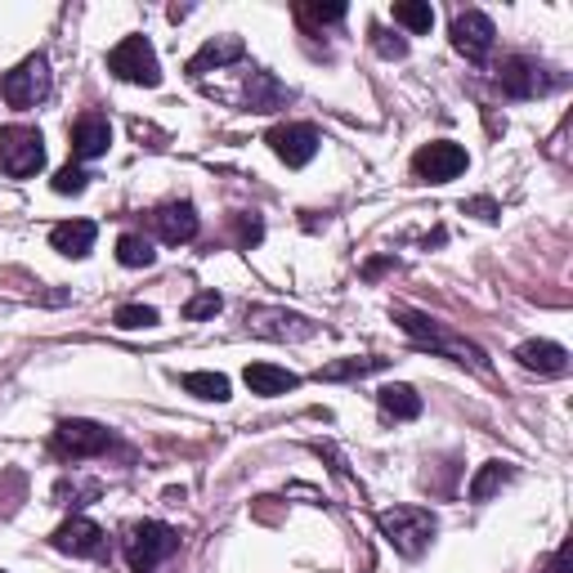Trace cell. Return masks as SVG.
<instances>
[{"instance_id":"1","label":"cell","mask_w":573,"mask_h":573,"mask_svg":"<svg viewBox=\"0 0 573 573\" xmlns=\"http://www.w3.org/2000/svg\"><path fill=\"white\" fill-rule=\"evenodd\" d=\"M395 318H399V327L408 331V337H412L417 346L440 350V354H448L453 363H466V367H475V372H489L484 350H480V346H470L466 337H457V331L444 327L440 318H430V314H421V309H408V305H399Z\"/></svg>"},{"instance_id":"2","label":"cell","mask_w":573,"mask_h":573,"mask_svg":"<svg viewBox=\"0 0 573 573\" xmlns=\"http://www.w3.org/2000/svg\"><path fill=\"white\" fill-rule=\"evenodd\" d=\"M376 524H381V538H386L399 556H408V560H417L425 547H430V538H435V515H430L425 506H395V511H381L376 515Z\"/></svg>"},{"instance_id":"3","label":"cell","mask_w":573,"mask_h":573,"mask_svg":"<svg viewBox=\"0 0 573 573\" xmlns=\"http://www.w3.org/2000/svg\"><path fill=\"white\" fill-rule=\"evenodd\" d=\"M179 551V534L162 519H143V524H130L126 534V560L135 573H153L162 560H171Z\"/></svg>"},{"instance_id":"4","label":"cell","mask_w":573,"mask_h":573,"mask_svg":"<svg viewBox=\"0 0 573 573\" xmlns=\"http://www.w3.org/2000/svg\"><path fill=\"white\" fill-rule=\"evenodd\" d=\"M45 166V139L36 126H5L0 130V171L10 179H27Z\"/></svg>"},{"instance_id":"5","label":"cell","mask_w":573,"mask_h":573,"mask_svg":"<svg viewBox=\"0 0 573 573\" xmlns=\"http://www.w3.org/2000/svg\"><path fill=\"white\" fill-rule=\"evenodd\" d=\"M108 72L117 81H130V85H157L162 81V63H157L153 40L149 36H126L121 45H113Z\"/></svg>"},{"instance_id":"6","label":"cell","mask_w":573,"mask_h":573,"mask_svg":"<svg viewBox=\"0 0 573 573\" xmlns=\"http://www.w3.org/2000/svg\"><path fill=\"white\" fill-rule=\"evenodd\" d=\"M498 85H502V94H511V100H538V94H551L560 85V77L529 55H511L498 68Z\"/></svg>"},{"instance_id":"7","label":"cell","mask_w":573,"mask_h":573,"mask_svg":"<svg viewBox=\"0 0 573 573\" xmlns=\"http://www.w3.org/2000/svg\"><path fill=\"white\" fill-rule=\"evenodd\" d=\"M0 94H5L10 108H36L45 94H50V59H45V55H27L14 72H5Z\"/></svg>"},{"instance_id":"8","label":"cell","mask_w":573,"mask_h":573,"mask_svg":"<svg viewBox=\"0 0 573 573\" xmlns=\"http://www.w3.org/2000/svg\"><path fill=\"white\" fill-rule=\"evenodd\" d=\"M113 444V435L100 425V421H85V417H72V421H59L55 425V457L63 461H81V457H100L104 448Z\"/></svg>"},{"instance_id":"9","label":"cell","mask_w":573,"mask_h":573,"mask_svg":"<svg viewBox=\"0 0 573 573\" xmlns=\"http://www.w3.org/2000/svg\"><path fill=\"white\" fill-rule=\"evenodd\" d=\"M247 327H252V337H265V341H309V337H318V323H309L305 314H292V309H278V305L247 309Z\"/></svg>"},{"instance_id":"10","label":"cell","mask_w":573,"mask_h":573,"mask_svg":"<svg viewBox=\"0 0 573 573\" xmlns=\"http://www.w3.org/2000/svg\"><path fill=\"white\" fill-rule=\"evenodd\" d=\"M466 166H470V157H466L461 143H453V139L425 143V149L412 157V175L425 179V184H448V179H457Z\"/></svg>"},{"instance_id":"11","label":"cell","mask_w":573,"mask_h":573,"mask_svg":"<svg viewBox=\"0 0 573 573\" xmlns=\"http://www.w3.org/2000/svg\"><path fill=\"white\" fill-rule=\"evenodd\" d=\"M269 149L286 162V166H309L323 149V135L309 126V121H286V126H273L269 130Z\"/></svg>"},{"instance_id":"12","label":"cell","mask_w":573,"mask_h":573,"mask_svg":"<svg viewBox=\"0 0 573 573\" xmlns=\"http://www.w3.org/2000/svg\"><path fill=\"white\" fill-rule=\"evenodd\" d=\"M493 40H498V27H493L489 14L466 10V14L453 19V50L466 55L470 63H484L493 55Z\"/></svg>"},{"instance_id":"13","label":"cell","mask_w":573,"mask_h":573,"mask_svg":"<svg viewBox=\"0 0 573 573\" xmlns=\"http://www.w3.org/2000/svg\"><path fill=\"white\" fill-rule=\"evenodd\" d=\"M50 542H55V551H63V556H81V560H100V556L108 551V534H104L94 519H85V515L63 519Z\"/></svg>"},{"instance_id":"14","label":"cell","mask_w":573,"mask_h":573,"mask_svg":"<svg viewBox=\"0 0 573 573\" xmlns=\"http://www.w3.org/2000/svg\"><path fill=\"white\" fill-rule=\"evenodd\" d=\"M153 229H157L162 243H171V247L194 243V237H198V211H194V202H166V207H157L153 211Z\"/></svg>"},{"instance_id":"15","label":"cell","mask_w":573,"mask_h":573,"mask_svg":"<svg viewBox=\"0 0 573 573\" xmlns=\"http://www.w3.org/2000/svg\"><path fill=\"white\" fill-rule=\"evenodd\" d=\"M108 143H113V126H108V117H100V113L77 117V126H72V157H77V162L104 157V153H108Z\"/></svg>"},{"instance_id":"16","label":"cell","mask_w":573,"mask_h":573,"mask_svg":"<svg viewBox=\"0 0 573 573\" xmlns=\"http://www.w3.org/2000/svg\"><path fill=\"white\" fill-rule=\"evenodd\" d=\"M515 363L524 372H538V376H564L569 372V350L556 341H524L515 350Z\"/></svg>"},{"instance_id":"17","label":"cell","mask_w":573,"mask_h":573,"mask_svg":"<svg viewBox=\"0 0 573 573\" xmlns=\"http://www.w3.org/2000/svg\"><path fill=\"white\" fill-rule=\"evenodd\" d=\"M247 55V45H243V36H215V40H207L202 50L188 59V77H207L211 68H224V63H237Z\"/></svg>"},{"instance_id":"18","label":"cell","mask_w":573,"mask_h":573,"mask_svg":"<svg viewBox=\"0 0 573 573\" xmlns=\"http://www.w3.org/2000/svg\"><path fill=\"white\" fill-rule=\"evenodd\" d=\"M243 381H247V390L260 395V399H278V395H286V390H296V386H301V376H296V372L273 367V363H252V367L243 372Z\"/></svg>"},{"instance_id":"19","label":"cell","mask_w":573,"mask_h":573,"mask_svg":"<svg viewBox=\"0 0 573 573\" xmlns=\"http://www.w3.org/2000/svg\"><path fill=\"white\" fill-rule=\"evenodd\" d=\"M94 237H100V229H94L90 220H68V224H55L50 229V247L68 260H85L90 247H94Z\"/></svg>"},{"instance_id":"20","label":"cell","mask_w":573,"mask_h":573,"mask_svg":"<svg viewBox=\"0 0 573 573\" xmlns=\"http://www.w3.org/2000/svg\"><path fill=\"white\" fill-rule=\"evenodd\" d=\"M286 100H292V94L273 81V72H252V81H247V108L252 113H273Z\"/></svg>"},{"instance_id":"21","label":"cell","mask_w":573,"mask_h":573,"mask_svg":"<svg viewBox=\"0 0 573 573\" xmlns=\"http://www.w3.org/2000/svg\"><path fill=\"white\" fill-rule=\"evenodd\" d=\"M376 404H381V412L395 417V421L421 417V395H417L412 386H381V390H376Z\"/></svg>"},{"instance_id":"22","label":"cell","mask_w":573,"mask_h":573,"mask_svg":"<svg viewBox=\"0 0 573 573\" xmlns=\"http://www.w3.org/2000/svg\"><path fill=\"white\" fill-rule=\"evenodd\" d=\"M515 480V470L506 466V461H489V466H480V475L470 480V502H489L502 484H511Z\"/></svg>"},{"instance_id":"23","label":"cell","mask_w":573,"mask_h":573,"mask_svg":"<svg viewBox=\"0 0 573 573\" xmlns=\"http://www.w3.org/2000/svg\"><path fill=\"white\" fill-rule=\"evenodd\" d=\"M179 386H184L188 395L207 399V404H224V399H229V376H220V372H188Z\"/></svg>"},{"instance_id":"24","label":"cell","mask_w":573,"mask_h":573,"mask_svg":"<svg viewBox=\"0 0 573 573\" xmlns=\"http://www.w3.org/2000/svg\"><path fill=\"white\" fill-rule=\"evenodd\" d=\"M395 23L408 27L412 36H425L430 27H435V10H430L425 0H399V5H395Z\"/></svg>"},{"instance_id":"25","label":"cell","mask_w":573,"mask_h":573,"mask_svg":"<svg viewBox=\"0 0 573 573\" xmlns=\"http://www.w3.org/2000/svg\"><path fill=\"white\" fill-rule=\"evenodd\" d=\"M117 260H121L126 269H149V265H157V252H153V243H149V237L126 233L121 243H117Z\"/></svg>"},{"instance_id":"26","label":"cell","mask_w":573,"mask_h":573,"mask_svg":"<svg viewBox=\"0 0 573 573\" xmlns=\"http://www.w3.org/2000/svg\"><path fill=\"white\" fill-rule=\"evenodd\" d=\"M381 367H386V359H341V363L318 367V381H354V376H367Z\"/></svg>"},{"instance_id":"27","label":"cell","mask_w":573,"mask_h":573,"mask_svg":"<svg viewBox=\"0 0 573 573\" xmlns=\"http://www.w3.org/2000/svg\"><path fill=\"white\" fill-rule=\"evenodd\" d=\"M113 323H117L121 331H139V327H153V323H157V309H153V305H121V309L113 314Z\"/></svg>"},{"instance_id":"28","label":"cell","mask_w":573,"mask_h":573,"mask_svg":"<svg viewBox=\"0 0 573 573\" xmlns=\"http://www.w3.org/2000/svg\"><path fill=\"white\" fill-rule=\"evenodd\" d=\"M367 36H372V50H376L381 59H408V40H404V36H395V32H386V27H372Z\"/></svg>"},{"instance_id":"29","label":"cell","mask_w":573,"mask_h":573,"mask_svg":"<svg viewBox=\"0 0 573 573\" xmlns=\"http://www.w3.org/2000/svg\"><path fill=\"white\" fill-rule=\"evenodd\" d=\"M220 309H224V296H220V292H198L194 301L184 305V318H188V323H202V318H215Z\"/></svg>"},{"instance_id":"30","label":"cell","mask_w":573,"mask_h":573,"mask_svg":"<svg viewBox=\"0 0 573 573\" xmlns=\"http://www.w3.org/2000/svg\"><path fill=\"white\" fill-rule=\"evenodd\" d=\"M85 179H90V175H85L81 166H63L50 184H55V194H63V198H68V194H85Z\"/></svg>"},{"instance_id":"31","label":"cell","mask_w":573,"mask_h":573,"mask_svg":"<svg viewBox=\"0 0 573 573\" xmlns=\"http://www.w3.org/2000/svg\"><path fill=\"white\" fill-rule=\"evenodd\" d=\"M301 19H309V23H341L346 5H301Z\"/></svg>"},{"instance_id":"32","label":"cell","mask_w":573,"mask_h":573,"mask_svg":"<svg viewBox=\"0 0 573 573\" xmlns=\"http://www.w3.org/2000/svg\"><path fill=\"white\" fill-rule=\"evenodd\" d=\"M260 237H265V224H260L256 215H243V220H237V243H243V247H256Z\"/></svg>"},{"instance_id":"33","label":"cell","mask_w":573,"mask_h":573,"mask_svg":"<svg viewBox=\"0 0 573 573\" xmlns=\"http://www.w3.org/2000/svg\"><path fill=\"white\" fill-rule=\"evenodd\" d=\"M461 211L480 215V220H498V202H489V198H470V202H461Z\"/></svg>"},{"instance_id":"34","label":"cell","mask_w":573,"mask_h":573,"mask_svg":"<svg viewBox=\"0 0 573 573\" xmlns=\"http://www.w3.org/2000/svg\"><path fill=\"white\" fill-rule=\"evenodd\" d=\"M551 573H569V547H560V551H556V560H551Z\"/></svg>"},{"instance_id":"35","label":"cell","mask_w":573,"mask_h":573,"mask_svg":"<svg viewBox=\"0 0 573 573\" xmlns=\"http://www.w3.org/2000/svg\"><path fill=\"white\" fill-rule=\"evenodd\" d=\"M0 573H5V569H0Z\"/></svg>"}]
</instances>
